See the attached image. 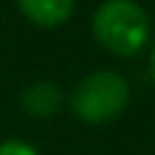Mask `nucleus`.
<instances>
[{
	"instance_id": "7ed1b4c3",
	"label": "nucleus",
	"mask_w": 155,
	"mask_h": 155,
	"mask_svg": "<svg viewBox=\"0 0 155 155\" xmlns=\"http://www.w3.org/2000/svg\"><path fill=\"white\" fill-rule=\"evenodd\" d=\"M16 8L22 11V16L30 25L44 27V30H54L71 19L76 0H16Z\"/></svg>"
},
{
	"instance_id": "f03ea898",
	"label": "nucleus",
	"mask_w": 155,
	"mask_h": 155,
	"mask_svg": "<svg viewBox=\"0 0 155 155\" xmlns=\"http://www.w3.org/2000/svg\"><path fill=\"white\" fill-rule=\"evenodd\" d=\"M131 104V84L117 71H93L82 76L71 95L68 109L87 125H104L117 120Z\"/></svg>"
},
{
	"instance_id": "39448f33",
	"label": "nucleus",
	"mask_w": 155,
	"mask_h": 155,
	"mask_svg": "<svg viewBox=\"0 0 155 155\" xmlns=\"http://www.w3.org/2000/svg\"><path fill=\"white\" fill-rule=\"evenodd\" d=\"M0 155H38V150H35L30 142L5 139V142H0Z\"/></svg>"
},
{
	"instance_id": "20e7f679",
	"label": "nucleus",
	"mask_w": 155,
	"mask_h": 155,
	"mask_svg": "<svg viewBox=\"0 0 155 155\" xmlns=\"http://www.w3.org/2000/svg\"><path fill=\"white\" fill-rule=\"evenodd\" d=\"M65 95L54 82H33L22 95V109L30 117H52L63 109Z\"/></svg>"
},
{
	"instance_id": "f257e3e1",
	"label": "nucleus",
	"mask_w": 155,
	"mask_h": 155,
	"mask_svg": "<svg viewBox=\"0 0 155 155\" xmlns=\"http://www.w3.org/2000/svg\"><path fill=\"white\" fill-rule=\"evenodd\" d=\"M93 35L109 54L136 57L153 38V22L136 0H104L93 14Z\"/></svg>"
},
{
	"instance_id": "423d86ee",
	"label": "nucleus",
	"mask_w": 155,
	"mask_h": 155,
	"mask_svg": "<svg viewBox=\"0 0 155 155\" xmlns=\"http://www.w3.org/2000/svg\"><path fill=\"white\" fill-rule=\"evenodd\" d=\"M150 71H153V79H155V44H153V52H150Z\"/></svg>"
}]
</instances>
